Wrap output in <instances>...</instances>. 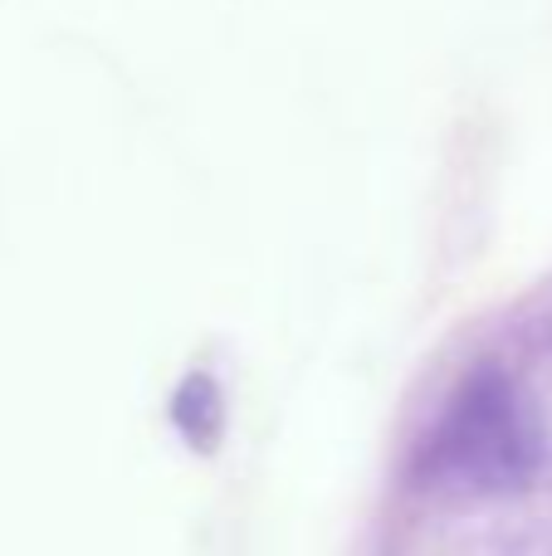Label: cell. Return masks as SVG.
<instances>
[{
	"label": "cell",
	"instance_id": "1",
	"mask_svg": "<svg viewBox=\"0 0 552 556\" xmlns=\"http://www.w3.org/2000/svg\"><path fill=\"white\" fill-rule=\"evenodd\" d=\"M543 464V420L504 371H475L426 440V489L489 498L524 489Z\"/></svg>",
	"mask_w": 552,
	"mask_h": 556
}]
</instances>
